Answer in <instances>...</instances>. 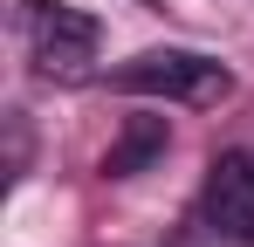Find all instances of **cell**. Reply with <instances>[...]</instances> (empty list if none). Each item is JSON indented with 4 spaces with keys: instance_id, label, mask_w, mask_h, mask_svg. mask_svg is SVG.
Here are the masks:
<instances>
[{
    "instance_id": "6da1fadb",
    "label": "cell",
    "mask_w": 254,
    "mask_h": 247,
    "mask_svg": "<svg viewBox=\"0 0 254 247\" xmlns=\"http://www.w3.org/2000/svg\"><path fill=\"white\" fill-rule=\"evenodd\" d=\"M117 89L165 96V103H220L234 89V76H227V62H213L199 48H144L117 69Z\"/></svg>"
},
{
    "instance_id": "7a4b0ae2",
    "label": "cell",
    "mask_w": 254,
    "mask_h": 247,
    "mask_svg": "<svg viewBox=\"0 0 254 247\" xmlns=\"http://www.w3.org/2000/svg\"><path fill=\"white\" fill-rule=\"evenodd\" d=\"M28 41H35V69L62 82L89 76V62H96V21L62 0H28Z\"/></svg>"
},
{
    "instance_id": "3957f363",
    "label": "cell",
    "mask_w": 254,
    "mask_h": 247,
    "mask_svg": "<svg viewBox=\"0 0 254 247\" xmlns=\"http://www.w3.org/2000/svg\"><path fill=\"white\" fill-rule=\"evenodd\" d=\"M206 227L254 247V151H220L206 172Z\"/></svg>"
},
{
    "instance_id": "277c9868",
    "label": "cell",
    "mask_w": 254,
    "mask_h": 247,
    "mask_svg": "<svg viewBox=\"0 0 254 247\" xmlns=\"http://www.w3.org/2000/svg\"><path fill=\"white\" fill-rule=\"evenodd\" d=\"M158 144H165V124H137V130H130L124 144H117V151H110V172H117V179H124V172H137V165L151 158V151H158Z\"/></svg>"
}]
</instances>
